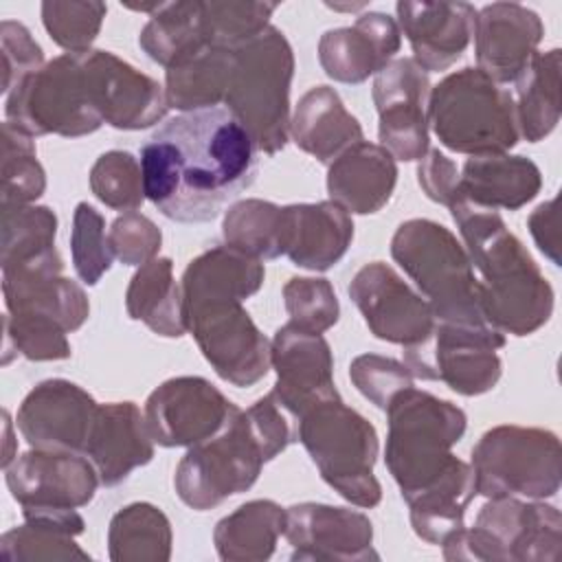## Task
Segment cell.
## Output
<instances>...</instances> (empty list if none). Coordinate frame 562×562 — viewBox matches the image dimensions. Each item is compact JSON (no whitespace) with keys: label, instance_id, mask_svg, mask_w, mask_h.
Wrapping results in <instances>:
<instances>
[{"label":"cell","instance_id":"6da1fadb","mask_svg":"<svg viewBox=\"0 0 562 562\" xmlns=\"http://www.w3.org/2000/svg\"><path fill=\"white\" fill-rule=\"evenodd\" d=\"M145 198L169 220H215L259 173L250 132L226 110L182 112L140 147Z\"/></svg>","mask_w":562,"mask_h":562},{"label":"cell","instance_id":"7a4b0ae2","mask_svg":"<svg viewBox=\"0 0 562 562\" xmlns=\"http://www.w3.org/2000/svg\"><path fill=\"white\" fill-rule=\"evenodd\" d=\"M472 268L481 272V312L501 334L529 336L553 312V288L503 217L468 200L450 206Z\"/></svg>","mask_w":562,"mask_h":562},{"label":"cell","instance_id":"3957f363","mask_svg":"<svg viewBox=\"0 0 562 562\" xmlns=\"http://www.w3.org/2000/svg\"><path fill=\"white\" fill-rule=\"evenodd\" d=\"M386 415L384 461L408 503L459 461L452 446L463 437L468 417L457 404L415 386L400 391Z\"/></svg>","mask_w":562,"mask_h":562},{"label":"cell","instance_id":"277c9868","mask_svg":"<svg viewBox=\"0 0 562 562\" xmlns=\"http://www.w3.org/2000/svg\"><path fill=\"white\" fill-rule=\"evenodd\" d=\"M292 75V46L272 24L233 50L224 103L268 156L279 154L288 143Z\"/></svg>","mask_w":562,"mask_h":562},{"label":"cell","instance_id":"5b68a950","mask_svg":"<svg viewBox=\"0 0 562 562\" xmlns=\"http://www.w3.org/2000/svg\"><path fill=\"white\" fill-rule=\"evenodd\" d=\"M391 257L415 281L435 321L487 325L468 250L443 224L422 217L402 222L391 239Z\"/></svg>","mask_w":562,"mask_h":562},{"label":"cell","instance_id":"8992f818","mask_svg":"<svg viewBox=\"0 0 562 562\" xmlns=\"http://www.w3.org/2000/svg\"><path fill=\"white\" fill-rule=\"evenodd\" d=\"M428 125L443 147L465 156L507 154L520 138L512 92L472 66L430 90Z\"/></svg>","mask_w":562,"mask_h":562},{"label":"cell","instance_id":"52a82bcc","mask_svg":"<svg viewBox=\"0 0 562 562\" xmlns=\"http://www.w3.org/2000/svg\"><path fill=\"white\" fill-rule=\"evenodd\" d=\"M296 441L303 443L323 481L345 501L364 509L382 501V485L373 474L378 432L340 397L312 406L296 422Z\"/></svg>","mask_w":562,"mask_h":562},{"label":"cell","instance_id":"ba28073f","mask_svg":"<svg viewBox=\"0 0 562 562\" xmlns=\"http://www.w3.org/2000/svg\"><path fill=\"white\" fill-rule=\"evenodd\" d=\"M562 544L558 507L516 496L487 498L472 529H459L441 547L446 560L555 562Z\"/></svg>","mask_w":562,"mask_h":562},{"label":"cell","instance_id":"9c48e42d","mask_svg":"<svg viewBox=\"0 0 562 562\" xmlns=\"http://www.w3.org/2000/svg\"><path fill=\"white\" fill-rule=\"evenodd\" d=\"M562 450L555 432L503 424L472 448L476 494L485 498H551L560 490Z\"/></svg>","mask_w":562,"mask_h":562},{"label":"cell","instance_id":"30bf717a","mask_svg":"<svg viewBox=\"0 0 562 562\" xmlns=\"http://www.w3.org/2000/svg\"><path fill=\"white\" fill-rule=\"evenodd\" d=\"M4 116L29 136L77 138L97 132L103 119L88 99L81 53H64L18 83L7 94Z\"/></svg>","mask_w":562,"mask_h":562},{"label":"cell","instance_id":"8fae6325","mask_svg":"<svg viewBox=\"0 0 562 562\" xmlns=\"http://www.w3.org/2000/svg\"><path fill=\"white\" fill-rule=\"evenodd\" d=\"M263 463L246 415L235 406L217 435L191 446L180 459L173 487L191 509H213L226 498L250 490Z\"/></svg>","mask_w":562,"mask_h":562},{"label":"cell","instance_id":"7c38bea8","mask_svg":"<svg viewBox=\"0 0 562 562\" xmlns=\"http://www.w3.org/2000/svg\"><path fill=\"white\" fill-rule=\"evenodd\" d=\"M184 325L215 373L233 386L266 378L270 340L235 296H182Z\"/></svg>","mask_w":562,"mask_h":562},{"label":"cell","instance_id":"4fadbf2b","mask_svg":"<svg viewBox=\"0 0 562 562\" xmlns=\"http://www.w3.org/2000/svg\"><path fill=\"white\" fill-rule=\"evenodd\" d=\"M505 336L490 325L435 323L430 336L404 347V364L417 380L448 384L459 395L492 391L503 373Z\"/></svg>","mask_w":562,"mask_h":562},{"label":"cell","instance_id":"5bb4252c","mask_svg":"<svg viewBox=\"0 0 562 562\" xmlns=\"http://www.w3.org/2000/svg\"><path fill=\"white\" fill-rule=\"evenodd\" d=\"M235 404L200 375H180L156 386L145 402V419L156 443L191 448L217 435Z\"/></svg>","mask_w":562,"mask_h":562},{"label":"cell","instance_id":"9a60e30c","mask_svg":"<svg viewBox=\"0 0 562 562\" xmlns=\"http://www.w3.org/2000/svg\"><path fill=\"white\" fill-rule=\"evenodd\" d=\"M347 292L380 340L411 347L426 340L437 323L428 301L384 261L362 266Z\"/></svg>","mask_w":562,"mask_h":562},{"label":"cell","instance_id":"2e32d148","mask_svg":"<svg viewBox=\"0 0 562 562\" xmlns=\"http://www.w3.org/2000/svg\"><path fill=\"white\" fill-rule=\"evenodd\" d=\"M428 75L413 57L393 59L375 75L373 103L382 147L397 160H422L428 151Z\"/></svg>","mask_w":562,"mask_h":562},{"label":"cell","instance_id":"e0dca14e","mask_svg":"<svg viewBox=\"0 0 562 562\" xmlns=\"http://www.w3.org/2000/svg\"><path fill=\"white\" fill-rule=\"evenodd\" d=\"M88 99L103 123L116 130H145L165 119V88L110 50L81 53Z\"/></svg>","mask_w":562,"mask_h":562},{"label":"cell","instance_id":"ac0fdd59","mask_svg":"<svg viewBox=\"0 0 562 562\" xmlns=\"http://www.w3.org/2000/svg\"><path fill=\"white\" fill-rule=\"evenodd\" d=\"M4 481L22 509H79L101 485L99 472L83 452L33 448L4 468Z\"/></svg>","mask_w":562,"mask_h":562},{"label":"cell","instance_id":"d6986e66","mask_svg":"<svg viewBox=\"0 0 562 562\" xmlns=\"http://www.w3.org/2000/svg\"><path fill=\"white\" fill-rule=\"evenodd\" d=\"M270 364L277 371L272 397L294 424L316 404L338 400L334 384V358L323 334L281 325L270 342Z\"/></svg>","mask_w":562,"mask_h":562},{"label":"cell","instance_id":"ffe728a7","mask_svg":"<svg viewBox=\"0 0 562 562\" xmlns=\"http://www.w3.org/2000/svg\"><path fill=\"white\" fill-rule=\"evenodd\" d=\"M283 536L299 562H362L378 560L373 525L356 509L325 503H299L285 509Z\"/></svg>","mask_w":562,"mask_h":562},{"label":"cell","instance_id":"44dd1931","mask_svg":"<svg viewBox=\"0 0 562 562\" xmlns=\"http://www.w3.org/2000/svg\"><path fill=\"white\" fill-rule=\"evenodd\" d=\"M99 404L79 384L50 378L40 382L20 404L15 426L31 448L83 452Z\"/></svg>","mask_w":562,"mask_h":562},{"label":"cell","instance_id":"7402d4cb","mask_svg":"<svg viewBox=\"0 0 562 562\" xmlns=\"http://www.w3.org/2000/svg\"><path fill=\"white\" fill-rule=\"evenodd\" d=\"M57 248L20 263L2 266V294L7 314H42L66 331L79 329L90 314V303L79 283L61 277Z\"/></svg>","mask_w":562,"mask_h":562},{"label":"cell","instance_id":"603a6c76","mask_svg":"<svg viewBox=\"0 0 562 562\" xmlns=\"http://www.w3.org/2000/svg\"><path fill=\"white\" fill-rule=\"evenodd\" d=\"M476 68L496 83L516 81L544 37L536 11L518 2H492L474 18Z\"/></svg>","mask_w":562,"mask_h":562},{"label":"cell","instance_id":"cb8c5ba5","mask_svg":"<svg viewBox=\"0 0 562 562\" xmlns=\"http://www.w3.org/2000/svg\"><path fill=\"white\" fill-rule=\"evenodd\" d=\"M400 46L397 22L382 11H367L351 26L329 29L321 35L318 61L327 77L342 83H362L386 68Z\"/></svg>","mask_w":562,"mask_h":562},{"label":"cell","instance_id":"d4e9b609","mask_svg":"<svg viewBox=\"0 0 562 562\" xmlns=\"http://www.w3.org/2000/svg\"><path fill=\"white\" fill-rule=\"evenodd\" d=\"M400 33L413 48V61L424 72L448 70L468 48L476 9L470 2H411L395 4Z\"/></svg>","mask_w":562,"mask_h":562},{"label":"cell","instance_id":"484cf974","mask_svg":"<svg viewBox=\"0 0 562 562\" xmlns=\"http://www.w3.org/2000/svg\"><path fill=\"white\" fill-rule=\"evenodd\" d=\"M83 454L99 472L103 487L121 485L136 468L154 459V437L134 402L99 404Z\"/></svg>","mask_w":562,"mask_h":562},{"label":"cell","instance_id":"4316f807","mask_svg":"<svg viewBox=\"0 0 562 562\" xmlns=\"http://www.w3.org/2000/svg\"><path fill=\"white\" fill-rule=\"evenodd\" d=\"M353 239L351 215L334 200L281 206V250L299 268L325 272Z\"/></svg>","mask_w":562,"mask_h":562},{"label":"cell","instance_id":"83f0119b","mask_svg":"<svg viewBox=\"0 0 562 562\" xmlns=\"http://www.w3.org/2000/svg\"><path fill=\"white\" fill-rule=\"evenodd\" d=\"M397 182L395 158L375 143L358 140L345 149L327 171V193L347 213H378Z\"/></svg>","mask_w":562,"mask_h":562},{"label":"cell","instance_id":"f1b7e54d","mask_svg":"<svg viewBox=\"0 0 562 562\" xmlns=\"http://www.w3.org/2000/svg\"><path fill=\"white\" fill-rule=\"evenodd\" d=\"M542 189V173L527 156H470L459 171V193L483 209L518 211Z\"/></svg>","mask_w":562,"mask_h":562},{"label":"cell","instance_id":"f546056e","mask_svg":"<svg viewBox=\"0 0 562 562\" xmlns=\"http://www.w3.org/2000/svg\"><path fill=\"white\" fill-rule=\"evenodd\" d=\"M290 134L299 149L323 165H331L345 149L362 140L358 119L329 86L310 88L290 119Z\"/></svg>","mask_w":562,"mask_h":562},{"label":"cell","instance_id":"4dcf8cb0","mask_svg":"<svg viewBox=\"0 0 562 562\" xmlns=\"http://www.w3.org/2000/svg\"><path fill=\"white\" fill-rule=\"evenodd\" d=\"M125 307L130 318L145 323L158 336L180 338L187 331L182 288L173 279L169 257L138 266L125 292Z\"/></svg>","mask_w":562,"mask_h":562},{"label":"cell","instance_id":"1f68e13d","mask_svg":"<svg viewBox=\"0 0 562 562\" xmlns=\"http://www.w3.org/2000/svg\"><path fill=\"white\" fill-rule=\"evenodd\" d=\"M283 531L285 509L274 501L257 498L224 516L215 525L213 542L226 562H261L274 553Z\"/></svg>","mask_w":562,"mask_h":562},{"label":"cell","instance_id":"d6a6232c","mask_svg":"<svg viewBox=\"0 0 562 562\" xmlns=\"http://www.w3.org/2000/svg\"><path fill=\"white\" fill-rule=\"evenodd\" d=\"M474 496V470L459 459L437 483L408 501L413 531L430 544H443L452 533L465 527V507Z\"/></svg>","mask_w":562,"mask_h":562},{"label":"cell","instance_id":"836d02e7","mask_svg":"<svg viewBox=\"0 0 562 562\" xmlns=\"http://www.w3.org/2000/svg\"><path fill=\"white\" fill-rule=\"evenodd\" d=\"M266 270L233 246H215L195 257L182 272V296H235L239 301L259 292Z\"/></svg>","mask_w":562,"mask_h":562},{"label":"cell","instance_id":"e575fe53","mask_svg":"<svg viewBox=\"0 0 562 562\" xmlns=\"http://www.w3.org/2000/svg\"><path fill=\"white\" fill-rule=\"evenodd\" d=\"M560 48L536 53L516 79V116L529 143L547 138L560 123Z\"/></svg>","mask_w":562,"mask_h":562},{"label":"cell","instance_id":"d590c367","mask_svg":"<svg viewBox=\"0 0 562 562\" xmlns=\"http://www.w3.org/2000/svg\"><path fill=\"white\" fill-rule=\"evenodd\" d=\"M138 46L167 70L206 50L200 29V0L160 2L143 26Z\"/></svg>","mask_w":562,"mask_h":562},{"label":"cell","instance_id":"8d00e7d4","mask_svg":"<svg viewBox=\"0 0 562 562\" xmlns=\"http://www.w3.org/2000/svg\"><path fill=\"white\" fill-rule=\"evenodd\" d=\"M108 547L114 562H167L171 558V522L160 507L132 503L112 516Z\"/></svg>","mask_w":562,"mask_h":562},{"label":"cell","instance_id":"74e56055","mask_svg":"<svg viewBox=\"0 0 562 562\" xmlns=\"http://www.w3.org/2000/svg\"><path fill=\"white\" fill-rule=\"evenodd\" d=\"M233 70V50L206 48L165 75L167 105L180 112L215 108L226 97Z\"/></svg>","mask_w":562,"mask_h":562},{"label":"cell","instance_id":"f35d334b","mask_svg":"<svg viewBox=\"0 0 562 562\" xmlns=\"http://www.w3.org/2000/svg\"><path fill=\"white\" fill-rule=\"evenodd\" d=\"M226 246H233L255 259H277L281 250V206L274 202L248 198L235 202L222 224Z\"/></svg>","mask_w":562,"mask_h":562},{"label":"cell","instance_id":"ab89813d","mask_svg":"<svg viewBox=\"0 0 562 562\" xmlns=\"http://www.w3.org/2000/svg\"><path fill=\"white\" fill-rule=\"evenodd\" d=\"M277 2L209 0L200 2V29L206 48L235 50L270 26Z\"/></svg>","mask_w":562,"mask_h":562},{"label":"cell","instance_id":"60d3db41","mask_svg":"<svg viewBox=\"0 0 562 562\" xmlns=\"http://www.w3.org/2000/svg\"><path fill=\"white\" fill-rule=\"evenodd\" d=\"M57 215L48 206L2 204L0 263H20L55 248Z\"/></svg>","mask_w":562,"mask_h":562},{"label":"cell","instance_id":"b9f144b4","mask_svg":"<svg viewBox=\"0 0 562 562\" xmlns=\"http://www.w3.org/2000/svg\"><path fill=\"white\" fill-rule=\"evenodd\" d=\"M46 189V173L35 156L33 136L2 123V204H31Z\"/></svg>","mask_w":562,"mask_h":562},{"label":"cell","instance_id":"7bdbcfd3","mask_svg":"<svg viewBox=\"0 0 562 562\" xmlns=\"http://www.w3.org/2000/svg\"><path fill=\"white\" fill-rule=\"evenodd\" d=\"M108 7L103 2L46 0L42 2V22L50 40L68 53H88L94 44Z\"/></svg>","mask_w":562,"mask_h":562},{"label":"cell","instance_id":"ee69618b","mask_svg":"<svg viewBox=\"0 0 562 562\" xmlns=\"http://www.w3.org/2000/svg\"><path fill=\"white\" fill-rule=\"evenodd\" d=\"M90 189L114 211H136L145 202L140 162L123 149L101 154L90 169Z\"/></svg>","mask_w":562,"mask_h":562},{"label":"cell","instance_id":"f6af8a7d","mask_svg":"<svg viewBox=\"0 0 562 562\" xmlns=\"http://www.w3.org/2000/svg\"><path fill=\"white\" fill-rule=\"evenodd\" d=\"M66 329L42 314H4V358L15 351L29 360H66L70 358V342Z\"/></svg>","mask_w":562,"mask_h":562},{"label":"cell","instance_id":"bcb514c9","mask_svg":"<svg viewBox=\"0 0 562 562\" xmlns=\"http://www.w3.org/2000/svg\"><path fill=\"white\" fill-rule=\"evenodd\" d=\"M70 252L77 277L86 285H97L112 268L114 252L108 241L103 215L88 202H79L72 215Z\"/></svg>","mask_w":562,"mask_h":562},{"label":"cell","instance_id":"7dc6e473","mask_svg":"<svg viewBox=\"0 0 562 562\" xmlns=\"http://www.w3.org/2000/svg\"><path fill=\"white\" fill-rule=\"evenodd\" d=\"M283 303L299 329L323 334L338 323L340 305L331 283L323 277H294L283 285Z\"/></svg>","mask_w":562,"mask_h":562},{"label":"cell","instance_id":"c3c4849f","mask_svg":"<svg viewBox=\"0 0 562 562\" xmlns=\"http://www.w3.org/2000/svg\"><path fill=\"white\" fill-rule=\"evenodd\" d=\"M0 551L7 560H90L88 551L75 542V536L35 522L4 531Z\"/></svg>","mask_w":562,"mask_h":562},{"label":"cell","instance_id":"681fc988","mask_svg":"<svg viewBox=\"0 0 562 562\" xmlns=\"http://www.w3.org/2000/svg\"><path fill=\"white\" fill-rule=\"evenodd\" d=\"M349 378L353 386L378 408L386 411L391 400L413 386V375L404 362L378 356V353H362L351 360Z\"/></svg>","mask_w":562,"mask_h":562},{"label":"cell","instance_id":"f907efd6","mask_svg":"<svg viewBox=\"0 0 562 562\" xmlns=\"http://www.w3.org/2000/svg\"><path fill=\"white\" fill-rule=\"evenodd\" d=\"M108 241L114 259L125 266H143L156 259L162 244V233L147 215L127 211L112 222Z\"/></svg>","mask_w":562,"mask_h":562},{"label":"cell","instance_id":"816d5d0a","mask_svg":"<svg viewBox=\"0 0 562 562\" xmlns=\"http://www.w3.org/2000/svg\"><path fill=\"white\" fill-rule=\"evenodd\" d=\"M2 46V94L7 97L18 83L44 66V50L31 31L15 20L0 22Z\"/></svg>","mask_w":562,"mask_h":562},{"label":"cell","instance_id":"f5cc1de1","mask_svg":"<svg viewBox=\"0 0 562 562\" xmlns=\"http://www.w3.org/2000/svg\"><path fill=\"white\" fill-rule=\"evenodd\" d=\"M244 415L266 463L279 457L292 441H296V424L272 397V393L257 400L250 408L244 411Z\"/></svg>","mask_w":562,"mask_h":562},{"label":"cell","instance_id":"db71d44e","mask_svg":"<svg viewBox=\"0 0 562 562\" xmlns=\"http://www.w3.org/2000/svg\"><path fill=\"white\" fill-rule=\"evenodd\" d=\"M417 182L422 191L437 204L452 206L461 200L459 193V169L439 149H428L417 167Z\"/></svg>","mask_w":562,"mask_h":562},{"label":"cell","instance_id":"11a10c76","mask_svg":"<svg viewBox=\"0 0 562 562\" xmlns=\"http://www.w3.org/2000/svg\"><path fill=\"white\" fill-rule=\"evenodd\" d=\"M529 233L544 252V257L551 259L553 266H560V235H558V200H547L527 217Z\"/></svg>","mask_w":562,"mask_h":562},{"label":"cell","instance_id":"9f6ffc18","mask_svg":"<svg viewBox=\"0 0 562 562\" xmlns=\"http://www.w3.org/2000/svg\"><path fill=\"white\" fill-rule=\"evenodd\" d=\"M2 417H4V457H2V468H9L11 463H13V454H11V443H13V437H11V428H13V424H11V417H9V411H4L2 413Z\"/></svg>","mask_w":562,"mask_h":562},{"label":"cell","instance_id":"6f0895ef","mask_svg":"<svg viewBox=\"0 0 562 562\" xmlns=\"http://www.w3.org/2000/svg\"><path fill=\"white\" fill-rule=\"evenodd\" d=\"M329 9H338V11H356V9H362L367 4H327Z\"/></svg>","mask_w":562,"mask_h":562}]
</instances>
